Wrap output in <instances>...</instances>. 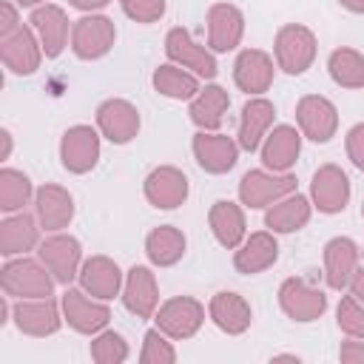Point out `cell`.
<instances>
[{
	"label": "cell",
	"instance_id": "obj_1",
	"mask_svg": "<svg viewBox=\"0 0 364 364\" xmlns=\"http://www.w3.org/2000/svg\"><path fill=\"white\" fill-rule=\"evenodd\" d=\"M3 293L11 299H46L51 296L54 276H48V267L34 259H9L0 270Z\"/></svg>",
	"mask_w": 364,
	"mask_h": 364
},
{
	"label": "cell",
	"instance_id": "obj_2",
	"mask_svg": "<svg viewBox=\"0 0 364 364\" xmlns=\"http://www.w3.org/2000/svg\"><path fill=\"white\" fill-rule=\"evenodd\" d=\"M276 65L284 74H304L316 60V34L301 23H287L276 31Z\"/></svg>",
	"mask_w": 364,
	"mask_h": 364
},
{
	"label": "cell",
	"instance_id": "obj_3",
	"mask_svg": "<svg viewBox=\"0 0 364 364\" xmlns=\"http://www.w3.org/2000/svg\"><path fill=\"white\" fill-rule=\"evenodd\" d=\"M37 253H40V262L48 267V273L54 276V282L60 284H68L74 276H80V267H82V247L74 236L68 233H51L46 239H40L37 245Z\"/></svg>",
	"mask_w": 364,
	"mask_h": 364
},
{
	"label": "cell",
	"instance_id": "obj_4",
	"mask_svg": "<svg viewBox=\"0 0 364 364\" xmlns=\"http://www.w3.org/2000/svg\"><path fill=\"white\" fill-rule=\"evenodd\" d=\"M165 54H168L171 63H176V65H182V68L193 71L196 77L213 80V77L219 74V65H216L213 51L205 48V46H199V43L191 37V31L182 28V26H176V28L168 31V37H165Z\"/></svg>",
	"mask_w": 364,
	"mask_h": 364
},
{
	"label": "cell",
	"instance_id": "obj_5",
	"mask_svg": "<svg viewBox=\"0 0 364 364\" xmlns=\"http://www.w3.org/2000/svg\"><path fill=\"white\" fill-rule=\"evenodd\" d=\"M114 40H117V28L102 14L80 17L71 26V51L80 60H100V57H105L114 48Z\"/></svg>",
	"mask_w": 364,
	"mask_h": 364
},
{
	"label": "cell",
	"instance_id": "obj_6",
	"mask_svg": "<svg viewBox=\"0 0 364 364\" xmlns=\"http://www.w3.org/2000/svg\"><path fill=\"white\" fill-rule=\"evenodd\" d=\"M296 191V176L287 173H273V171H247L239 182V199L247 208H267L279 202L282 196Z\"/></svg>",
	"mask_w": 364,
	"mask_h": 364
},
{
	"label": "cell",
	"instance_id": "obj_7",
	"mask_svg": "<svg viewBox=\"0 0 364 364\" xmlns=\"http://www.w3.org/2000/svg\"><path fill=\"white\" fill-rule=\"evenodd\" d=\"M154 321L171 338H191L199 333L205 321V307L193 296H173L165 304H159Z\"/></svg>",
	"mask_w": 364,
	"mask_h": 364
},
{
	"label": "cell",
	"instance_id": "obj_8",
	"mask_svg": "<svg viewBox=\"0 0 364 364\" xmlns=\"http://www.w3.org/2000/svg\"><path fill=\"white\" fill-rule=\"evenodd\" d=\"M296 122L299 131L313 142H330L338 131V111L336 105L321 94H307L296 105Z\"/></svg>",
	"mask_w": 364,
	"mask_h": 364
},
{
	"label": "cell",
	"instance_id": "obj_9",
	"mask_svg": "<svg viewBox=\"0 0 364 364\" xmlns=\"http://www.w3.org/2000/svg\"><path fill=\"white\" fill-rule=\"evenodd\" d=\"M100 159V134L91 125H71L60 139V162L68 173H88Z\"/></svg>",
	"mask_w": 364,
	"mask_h": 364
},
{
	"label": "cell",
	"instance_id": "obj_10",
	"mask_svg": "<svg viewBox=\"0 0 364 364\" xmlns=\"http://www.w3.org/2000/svg\"><path fill=\"white\" fill-rule=\"evenodd\" d=\"M97 128L114 145H128L139 134V111L128 100L111 97L97 108Z\"/></svg>",
	"mask_w": 364,
	"mask_h": 364
},
{
	"label": "cell",
	"instance_id": "obj_11",
	"mask_svg": "<svg viewBox=\"0 0 364 364\" xmlns=\"http://www.w3.org/2000/svg\"><path fill=\"white\" fill-rule=\"evenodd\" d=\"M279 304L293 321H316L327 310V296L307 279H284L279 287Z\"/></svg>",
	"mask_w": 364,
	"mask_h": 364
},
{
	"label": "cell",
	"instance_id": "obj_12",
	"mask_svg": "<svg viewBox=\"0 0 364 364\" xmlns=\"http://www.w3.org/2000/svg\"><path fill=\"white\" fill-rule=\"evenodd\" d=\"M43 54V43L28 26H20L11 34L0 37V57L11 74H34L40 68Z\"/></svg>",
	"mask_w": 364,
	"mask_h": 364
},
{
	"label": "cell",
	"instance_id": "obj_13",
	"mask_svg": "<svg viewBox=\"0 0 364 364\" xmlns=\"http://www.w3.org/2000/svg\"><path fill=\"white\" fill-rule=\"evenodd\" d=\"M196 165L205 173H228L236 159H239V142L230 139L228 134H216V131H199L191 142Z\"/></svg>",
	"mask_w": 364,
	"mask_h": 364
},
{
	"label": "cell",
	"instance_id": "obj_14",
	"mask_svg": "<svg viewBox=\"0 0 364 364\" xmlns=\"http://www.w3.org/2000/svg\"><path fill=\"white\" fill-rule=\"evenodd\" d=\"M63 313H65V321L77 333H85V336L105 330V324L111 318V310L102 304V299H94L91 293L74 290V287H68L63 293Z\"/></svg>",
	"mask_w": 364,
	"mask_h": 364
},
{
	"label": "cell",
	"instance_id": "obj_15",
	"mask_svg": "<svg viewBox=\"0 0 364 364\" xmlns=\"http://www.w3.org/2000/svg\"><path fill=\"white\" fill-rule=\"evenodd\" d=\"M188 176L173 165H159L145 176V199L159 210H173L188 199Z\"/></svg>",
	"mask_w": 364,
	"mask_h": 364
},
{
	"label": "cell",
	"instance_id": "obj_16",
	"mask_svg": "<svg viewBox=\"0 0 364 364\" xmlns=\"http://www.w3.org/2000/svg\"><path fill=\"white\" fill-rule=\"evenodd\" d=\"M310 196L318 213H341L350 202V179L338 165H321L313 173Z\"/></svg>",
	"mask_w": 364,
	"mask_h": 364
},
{
	"label": "cell",
	"instance_id": "obj_17",
	"mask_svg": "<svg viewBox=\"0 0 364 364\" xmlns=\"http://www.w3.org/2000/svg\"><path fill=\"white\" fill-rule=\"evenodd\" d=\"M273 74H276L273 57L262 48H245L233 63V82L250 97H262L270 88Z\"/></svg>",
	"mask_w": 364,
	"mask_h": 364
},
{
	"label": "cell",
	"instance_id": "obj_18",
	"mask_svg": "<svg viewBox=\"0 0 364 364\" xmlns=\"http://www.w3.org/2000/svg\"><path fill=\"white\" fill-rule=\"evenodd\" d=\"M259 154H262V165L267 171L287 173L301 154V131L293 125H276L273 131H267Z\"/></svg>",
	"mask_w": 364,
	"mask_h": 364
},
{
	"label": "cell",
	"instance_id": "obj_19",
	"mask_svg": "<svg viewBox=\"0 0 364 364\" xmlns=\"http://www.w3.org/2000/svg\"><path fill=\"white\" fill-rule=\"evenodd\" d=\"M245 34V14L230 3H216L208 9V46L216 54L233 51Z\"/></svg>",
	"mask_w": 364,
	"mask_h": 364
},
{
	"label": "cell",
	"instance_id": "obj_20",
	"mask_svg": "<svg viewBox=\"0 0 364 364\" xmlns=\"http://www.w3.org/2000/svg\"><path fill=\"white\" fill-rule=\"evenodd\" d=\"M122 304H125V310L134 313L136 318H151V316L156 313L159 290H156V276L151 273V267L134 264V267L125 273Z\"/></svg>",
	"mask_w": 364,
	"mask_h": 364
},
{
	"label": "cell",
	"instance_id": "obj_21",
	"mask_svg": "<svg viewBox=\"0 0 364 364\" xmlns=\"http://www.w3.org/2000/svg\"><path fill=\"white\" fill-rule=\"evenodd\" d=\"M276 259H279V242H276L273 230H256V233L245 236V242L236 247L233 267L245 276H256V273L273 267Z\"/></svg>",
	"mask_w": 364,
	"mask_h": 364
},
{
	"label": "cell",
	"instance_id": "obj_22",
	"mask_svg": "<svg viewBox=\"0 0 364 364\" xmlns=\"http://www.w3.org/2000/svg\"><path fill=\"white\" fill-rule=\"evenodd\" d=\"M34 210L40 219V228L48 233H57L68 228L74 219V196L60 185H43L34 191Z\"/></svg>",
	"mask_w": 364,
	"mask_h": 364
},
{
	"label": "cell",
	"instance_id": "obj_23",
	"mask_svg": "<svg viewBox=\"0 0 364 364\" xmlns=\"http://www.w3.org/2000/svg\"><path fill=\"white\" fill-rule=\"evenodd\" d=\"M28 23L37 31L46 57L48 60L60 57L63 48H65V43H68V17H65V11L60 6H54V3H43V6H37L31 11V20Z\"/></svg>",
	"mask_w": 364,
	"mask_h": 364
},
{
	"label": "cell",
	"instance_id": "obj_24",
	"mask_svg": "<svg viewBox=\"0 0 364 364\" xmlns=\"http://www.w3.org/2000/svg\"><path fill=\"white\" fill-rule=\"evenodd\" d=\"M358 259H361V250L355 247L353 239H347V236L330 239L324 245V276H327V284L333 290L350 287V279L358 270Z\"/></svg>",
	"mask_w": 364,
	"mask_h": 364
},
{
	"label": "cell",
	"instance_id": "obj_25",
	"mask_svg": "<svg viewBox=\"0 0 364 364\" xmlns=\"http://www.w3.org/2000/svg\"><path fill=\"white\" fill-rule=\"evenodd\" d=\"M273 117H276V108H273L270 100H264V97L247 100L245 108H242V119H239V136H236L239 148L250 151V154L259 151L270 125H273Z\"/></svg>",
	"mask_w": 364,
	"mask_h": 364
},
{
	"label": "cell",
	"instance_id": "obj_26",
	"mask_svg": "<svg viewBox=\"0 0 364 364\" xmlns=\"http://www.w3.org/2000/svg\"><path fill=\"white\" fill-rule=\"evenodd\" d=\"M208 225H210V233L216 236V242L228 250H236L245 236H247V222H245V210L230 202V199H219L210 205L208 210Z\"/></svg>",
	"mask_w": 364,
	"mask_h": 364
},
{
	"label": "cell",
	"instance_id": "obj_27",
	"mask_svg": "<svg viewBox=\"0 0 364 364\" xmlns=\"http://www.w3.org/2000/svg\"><path fill=\"white\" fill-rule=\"evenodd\" d=\"M80 284L85 293H91L94 299H114L122 287V273H119V264L108 256H91L82 262L80 267Z\"/></svg>",
	"mask_w": 364,
	"mask_h": 364
},
{
	"label": "cell",
	"instance_id": "obj_28",
	"mask_svg": "<svg viewBox=\"0 0 364 364\" xmlns=\"http://www.w3.org/2000/svg\"><path fill=\"white\" fill-rule=\"evenodd\" d=\"M14 321L28 336H51L60 330V310L51 296L46 299H20L14 304Z\"/></svg>",
	"mask_w": 364,
	"mask_h": 364
},
{
	"label": "cell",
	"instance_id": "obj_29",
	"mask_svg": "<svg viewBox=\"0 0 364 364\" xmlns=\"http://www.w3.org/2000/svg\"><path fill=\"white\" fill-rule=\"evenodd\" d=\"M208 313H210V321L228 333V336H239L250 327L253 321V313H250V304L245 301V296L233 293V290H222L210 299L208 304Z\"/></svg>",
	"mask_w": 364,
	"mask_h": 364
},
{
	"label": "cell",
	"instance_id": "obj_30",
	"mask_svg": "<svg viewBox=\"0 0 364 364\" xmlns=\"http://www.w3.org/2000/svg\"><path fill=\"white\" fill-rule=\"evenodd\" d=\"M310 213H313V205L307 196L301 193H287L282 196L279 202H273L264 213V225L273 230V233H296L301 230L307 222H310Z\"/></svg>",
	"mask_w": 364,
	"mask_h": 364
},
{
	"label": "cell",
	"instance_id": "obj_31",
	"mask_svg": "<svg viewBox=\"0 0 364 364\" xmlns=\"http://www.w3.org/2000/svg\"><path fill=\"white\" fill-rule=\"evenodd\" d=\"M40 219L28 216V213H14V216H6L0 222V253L6 259L11 256H20L31 247L40 245Z\"/></svg>",
	"mask_w": 364,
	"mask_h": 364
},
{
	"label": "cell",
	"instance_id": "obj_32",
	"mask_svg": "<svg viewBox=\"0 0 364 364\" xmlns=\"http://www.w3.org/2000/svg\"><path fill=\"white\" fill-rule=\"evenodd\" d=\"M230 97L222 85H205L188 105V117L199 131H216L228 114Z\"/></svg>",
	"mask_w": 364,
	"mask_h": 364
},
{
	"label": "cell",
	"instance_id": "obj_33",
	"mask_svg": "<svg viewBox=\"0 0 364 364\" xmlns=\"http://www.w3.org/2000/svg\"><path fill=\"white\" fill-rule=\"evenodd\" d=\"M185 245H188L185 233L173 225H159L145 236V253H148L151 264H156V267L176 264L185 256Z\"/></svg>",
	"mask_w": 364,
	"mask_h": 364
},
{
	"label": "cell",
	"instance_id": "obj_34",
	"mask_svg": "<svg viewBox=\"0 0 364 364\" xmlns=\"http://www.w3.org/2000/svg\"><path fill=\"white\" fill-rule=\"evenodd\" d=\"M154 88L168 100H193L199 94V77L176 63H168L154 71Z\"/></svg>",
	"mask_w": 364,
	"mask_h": 364
},
{
	"label": "cell",
	"instance_id": "obj_35",
	"mask_svg": "<svg viewBox=\"0 0 364 364\" xmlns=\"http://www.w3.org/2000/svg\"><path fill=\"white\" fill-rule=\"evenodd\" d=\"M327 71L341 88H364V54H358L355 48H336L327 57Z\"/></svg>",
	"mask_w": 364,
	"mask_h": 364
},
{
	"label": "cell",
	"instance_id": "obj_36",
	"mask_svg": "<svg viewBox=\"0 0 364 364\" xmlns=\"http://www.w3.org/2000/svg\"><path fill=\"white\" fill-rule=\"evenodd\" d=\"M31 196H34L31 179L23 171H14V168L0 171V210H6V213L23 210Z\"/></svg>",
	"mask_w": 364,
	"mask_h": 364
},
{
	"label": "cell",
	"instance_id": "obj_37",
	"mask_svg": "<svg viewBox=\"0 0 364 364\" xmlns=\"http://www.w3.org/2000/svg\"><path fill=\"white\" fill-rule=\"evenodd\" d=\"M91 358L100 364H119L128 358V344L119 333L114 330H100L97 338L91 341Z\"/></svg>",
	"mask_w": 364,
	"mask_h": 364
},
{
	"label": "cell",
	"instance_id": "obj_38",
	"mask_svg": "<svg viewBox=\"0 0 364 364\" xmlns=\"http://www.w3.org/2000/svg\"><path fill=\"white\" fill-rule=\"evenodd\" d=\"M139 361L142 364H171V361H176V353H173L171 341L165 338V333L159 327L145 333V347L139 353Z\"/></svg>",
	"mask_w": 364,
	"mask_h": 364
},
{
	"label": "cell",
	"instance_id": "obj_39",
	"mask_svg": "<svg viewBox=\"0 0 364 364\" xmlns=\"http://www.w3.org/2000/svg\"><path fill=\"white\" fill-rule=\"evenodd\" d=\"M338 327L355 338H364V304L353 293L338 301Z\"/></svg>",
	"mask_w": 364,
	"mask_h": 364
},
{
	"label": "cell",
	"instance_id": "obj_40",
	"mask_svg": "<svg viewBox=\"0 0 364 364\" xmlns=\"http://www.w3.org/2000/svg\"><path fill=\"white\" fill-rule=\"evenodd\" d=\"M122 11L136 23H156L165 14V0H119Z\"/></svg>",
	"mask_w": 364,
	"mask_h": 364
},
{
	"label": "cell",
	"instance_id": "obj_41",
	"mask_svg": "<svg viewBox=\"0 0 364 364\" xmlns=\"http://www.w3.org/2000/svg\"><path fill=\"white\" fill-rule=\"evenodd\" d=\"M347 156L353 159V165L358 171H364V122H358L347 131Z\"/></svg>",
	"mask_w": 364,
	"mask_h": 364
},
{
	"label": "cell",
	"instance_id": "obj_42",
	"mask_svg": "<svg viewBox=\"0 0 364 364\" xmlns=\"http://www.w3.org/2000/svg\"><path fill=\"white\" fill-rule=\"evenodd\" d=\"M14 28H20V20H17V9L11 3H3L0 6V37L11 34Z\"/></svg>",
	"mask_w": 364,
	"mask_h": 364
},
{
	"label": "cell",
	"instance_id": "obj_43",
	"mask_svg": "<svg viewBox=\"0 0 364 364\" xmlns=\"http://www.w3.org/2000/svg\"><path fill=\"white\" fill-rule=\"evenodd\" d=\"M338 358H341V361H364V344L347 341V344L338 350Z\"/></svg>",
	"mask_w": 364,
	"mask_h": 364
},
{
	"label": "cell",
	"instance_id": "obj_44",
	"mask_svg": "<svg viewBox=\"0 0 364 364\" xmlns=\"http://www.w3.org/2000/svg\"><path fill=\"white\" fill-rule=\"evenodd\" d=\"M350 293L364 304V267H358V270L353 273V279H350Z\"/></svg>",
	"mask_w": 364,
	"mask_h": 364
},
{
	"label": "cell",
	"instance_id": "obj_45",
	"mask_svg": "<svg viewBox=\"0 0 364 364\" xmlns=\"http://www.w3.org/2000/svg\"><path fill=\"white\" fill-rule=\"evenodd\" d=\"M74 9H80V11H100V9H105L111 0H68Z\"/></svg>",
	"mask_w": 364,
	"mask_h": 364
},
{
	"label": "cell",
	"instance_id": "obj_46",
	"mask_svg": "<svg viewBox=\"0 0 364 364\" xmlns=\"http://www.w3.org/2000/svg\"><path fill=\"white\" fill-rule=\"evenodd\" d=\"M347 11H353V14H364V0H338Z\"/></svg>",
	"mask_w": 364,
	"mask_h": 364
},
{
	"label": "cell",
	"instance_id": "obj_47",
	"mask_svg": "<svg viewBox=\"0 0 364 364\" xmlns=\"http://www.w3.org/2000/svg\"><path fill=\"white\" fill-rule=\"evenodd\" d=\"M0 136H3V159H9V151H11V134L3 128V131H0Z\"/></svg>",
	"mask_w": 364,
	"mask_h": 364
},
{
	"label": "cell",
	"instance_id": "obj_48",
	"mask_svg": "<svg viewBox=\"0 0 364 364\" xmlns=\"http://www.w3.org/2000/svg\"><path fill=\"white\" fill-rule=\"evenodd\" d=\"M17 6H23V9H37V6H43L46 0H14Z\"/></svg>",
	"mask_w": 364,
	"mask_h": 364
},
{
	"label": "cell",
	"instance_id": "obj_49",
	"mask_svg": "<svg viewBox=\"0 0 364 364\" xmlns=\"http://www.w3.org/2000/svg\"><path fill=\"white\" fill-rule=\"evenodd\" d=\"M361 219H364V205H361Z\"/></svg>",
	"mask_w": 364,
	"mask_h": 364
},
{
	"label": "cell",
	"instance_id": "obj_50",
	"mask_svg": "<svg viewBox=\"0 0 364 364\" xmlns=\"http://www.w3.org/2000/svg\"><path fill=\"white\" fill-rule=\"evenodd\" d=\"M361 256H364V250H361Z\"/></svg>",
	"mask_w": 364,
	"mask_h": 364
}]
</instances>
